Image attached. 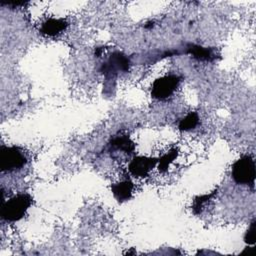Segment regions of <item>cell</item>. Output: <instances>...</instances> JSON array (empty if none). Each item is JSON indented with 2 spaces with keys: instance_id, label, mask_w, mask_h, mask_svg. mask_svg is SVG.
<instances>
[{
  "instance_id": "obj_1",
  "label": "cell",
  "mask_w": 256,
  "mask_h": 256,
  "mask_svg": "<svg viewBox=\"0 0 256 256\" xmlns=\"http://www.w3.org/2000/svg\"><path fill=\"white\" fill-rule=\"evenodd\" d=\"M31 204L32 197L29 194H17L3 203L1 208V217L9 222L18 221L25 215Z\"/></svg>"
},
{
  "instance_id": "obj_2",
  "label": "cell",
  "mask_w": 256,
  "mask_h": 256,
  "mask_svg": "<svg viewBox=\"0 0 256 256\" xmlns=\"http://www.w3.org/2000/svg\"><path fill=\"white\" fill-rule=\"evenodd\" d=\"M27 163V156L19 147L1 146L0 168L3 172L14 171L22 168Z\"/></svg>"
},
{
  "instance_id": "obj_3",
  "label": "cell",
  "mask_w": 256,
  "mask_h": 256,
  "mask_svg": "<svg viewBox=\"0 0 256 256\" xmlns=\"http://www.w3.org/2000/svg\"><path fill=\"white\" fill-rule=\"evenodd\" d=\"M232 177L237 184L253 185L255 180V163L250 155L242 156L233 164Z\"/></svg>"
},
{
  "instance_id": "obj_4",
  "label": "cell",
  "mask_w": 256,
  "mask_h": 256,
  "mask_svg": "<svg viewBox=\"0 0 256 256\" xmlns=\"http://www.w3.org/2000/svg\"><path fill=\"white\" fill-rule=\"evenodd\" d=\"M181 79L180 76L173 74L157 78L152 84V97L158 100H164L170 97L178 87Z\"/></svg>"
},
{
  "instance_id": "obj_5",
  "label": "cell",
  "mask_w": 256,
  "mask_h": 256,
  "mask_svg": "<svg viewBox=\"0 0 256 256\" xmlns=\"http://www.w3.org/2000/svg\"><path fill=\"white\" fill-rule=\"evenodd\" d=\"M158 159L153 157L136 156L129 163V172L137 178H145L149 172L156 166Z\"/></svg>"
},
{
  "instance_id": "obj_6",
  "label": "cell",
  "mask_w": 256,
  "mask_h": 256,
  "mask_svg": "<svg viewBox=\"0 0 256 256\" xmlns=\"http://www.w3.org/2000/svg\"><path fill=\"white\" fill-rule=\"evenodd\" d=\"M129 59L120 52H114L109 59L102 64L101 72L106 75H115L119 72H126L129 69Z\"/></svg>"
},
{
  "instance_id": "obj_7",
  "label": "cell",
  "mask_w": 256,
  "mask_h": 256,
  "mask_svg": "<svg viewBox=\"0 0 256 256\" xmlns=\"http://www.w3.org/2000/svg\"><path fill=\"white\" fill-rule=\"evenodd\" d=\"M133 188H134V185L129 179H126L111 185L112 193L119 202H124L129 200L132 196Z\"/></svg>"
},
{
  "instance_id": "obj_8",
  "label": "cell",
  "mask_w": 256,
  "mask_h": 256,
  "mask_svg": "<svg viewBox=\"0 0 256 256\" xmlns=\"http://www.w3.org/2000/svg\"><path fill=\"white\" fill-rule=\"evenodd\" d=\"M67 26L68 23L64 19L50 18L42 24L40 32L46 36H55L64 31Z\"/></svg>"
},
{
  "instance_id": "obj_9",
  "label": "cell",
  "mask_w": 256,
  "mask_h": 256,
  "mask_svg": "<svg viewBox=\"0 0 256 256\" xmlns=\"http://www.w3.org/2000/svg\"><path fill=\"white\" fill-rule=\"evenodd\" d=\"M110 145L117 149L120 150L126 154H132L135 149V144L134 142L127 136V135H121V136H116L110 141Z\"/></svg>"
},
{
  "instance_id": "obj_10",
  "label": "cell",
  "mask_w": 256,
  "mask_h": 256,
  "mask_svg": "<svg viewBox=\"0 0 256 256\" xmlns=\"http://www.w3.org/2000/svg\"><path fill=\"white\" fill-rule=\"evenodd\" d=\"M188 52L198 60L212 61L213 59L216 58V54L212 48H205V47L192 44L189 46Z\"/></svg>"
},
{
  "instance_id": "obj_11",
  "label": "cell",
  "mask_w": 256,
  "mask_h": 256,
  "mask_svg": "<svg viewBox=\"0 0 256 256\" xmlns=\"http://www.w3.org/2000/svg\"><path fill=\"white\" fill-rule=\"evenodd\" d=\"M178 155V149L177 148H172L170 149L166 154H164L159 160V165H158V170L161 173H164L167 171L169 165L171 164V162H173V160L177 157Z\"/></svg>"
},
{
  "instance_id": "obj_12",
  "label": "cell",
  "mask_w": 256,
  "mask_h": 256,
  "mask_svg": "<svg viewBox=\"0 0 256 256\" xmlns=\"http://www.w3.org/2000/svg\"><path fill=\"white\" fill-rule=\"evenodd\" d=\"M199 123V117L196 112H190L179 122V129L182 131H189L195 128Z\"/></svg>"
},
{
  "instance_id": "obj_13",
  "label": "cell",
  "mask_w": 256,
  "mask_h": 256,
  "mask_svg": "<svg viewBox=\"0 0 256 256\" xmlns=\"http://www.w3.org/2000/svg\"><path fill=\"white\" fill-rule=\"evenodd\" d=\"M216 194V191L210 193V194H204L201 196H197L194 201H193V206H192V210L194 212V214H199L201 213L203 207L205 204L208 203V201Z\"/></svg>"
},
{
  "instance_id": "obj_14",
  "label": "cell",
  "mask_w": 256,
  "mask_h": 256,
  "mask_svg": "<svg viewBox=\"0 0 256 256\" xmlns=\"http://www.w3.org/2000/svg\"><path fill=\"white\" fill-rule=\"evenodd\" d=\"M256 221L253 220L250 224V227L248 228L244 240L247 244H254L255 243V234H256Z\"/></svg>"
}]
</instances>
